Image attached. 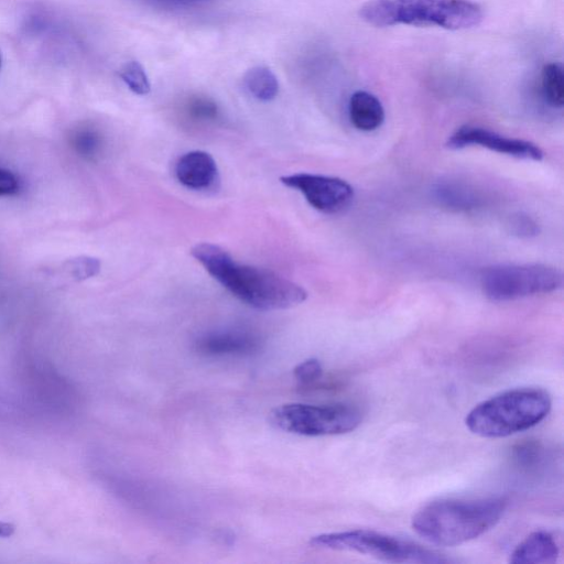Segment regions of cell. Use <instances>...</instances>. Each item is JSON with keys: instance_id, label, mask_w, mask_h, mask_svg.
<instances>
[{"instance_id": "cell-11", "label": "cell", "mask_w": 564, "mask_h": 564, "mask_svg": "<svg viewBox=\"0 0 564 564\" xmlns=\"http://www.w3.org/2000/svg\"><path fill=\"white\" fill-rule=\"evenodd\" d=\"M198 350L206 355H249L258 350L259 342L253 333L242 330L214 331L201 336Z\"/></svg>"}, {"instance_id": "cell-7", "label": "cell", "mask_w": 564, "mask_h": 564, "mask_svg": "<svg viewBox=\"0 0 564 564\" xmlns=\"http://www.w3.org/2000/svg\"><path fill=\"white\" fill-rule=\"evenodd\" d=\"M561 271L541 264L497 265L481 276L485 296L496 302L548 295L562 287Z\"/></svg>"}, {"instance_id": "cell-19", "label": "cell", "mask_w": 564, "mask_h": 564, "mask_svg": "<svg viewBox=\"0 0 564 564\" xmlns=\"http://www.w3.org/2000/svg\"><path fill=\"white\" fill-rule=\"evenodd\" d=\"M72 145L81 157L94 159L101 153L103 140L96 130L84 128L73 135Z\"/></svg>"}, {"instance_id": "cell-2", "label": "cell", "mask_w": 564, "mask_h": 564, "mask_svg": "<svg viewBox=\"0 0 564 564\" xmlns=\"http://www.w3.org/2000/svg\"><path fill=\"white\" fill-rule=\"evenodd\" d=\"M507 508L502 497L432 502L412 517L415 533L438 547H457L483 536L501 522Z\"/></svg>"}, {"instance_id": "cell-13", "label": "cell", "mask_w": 564, "mask_h": 564, "mask_svg": "<svg viewBox=\"0 0 564 564\" xmlns=\"http://www.w3.org/2000/svg\"><path fill=\"white\" fill-rule=\"evenodd\" d=\"M349 116L352 125L361 132H374L385 121V110L374 94L357 91L351 96Z\"/></svg>"}, {"instance_id": "cell-18", "label": "cell", "mask_w": 564, "mask_h": 564, "mask_svg": "<svg viewBox=\"0 0 564 564\" xmlns=\"http://www.w3.org/2000/svg\"><path fill=\"white\" fill-rule=\"evenodd\" d=\"M119 77L127 85V88L137 95H147L151 90L148 75L143 65L137 61L126 63L119 73Z\"/></svg>"}, {"instance_id": "cell-21", "label": "cell", "mask_w": 564, "mask_h": 564, "mask_svg": "<svg viewBox=\"0 0 564 564\" xmlns=\"http://www.w3.org/2000/svg\"><path fill=\"white\" fill-rule=\"evenodd\" d=\"M295 378L302 385H309L319 381L323 374V368L320 361L310 359L302 362L295 368Z\"/></svg>"}, {"instance_id": "cell-14", "label": "cell", "mask_w": 564, "mask_h": 564, "mask_svg": "<svg viewBox=\"0 0 564 564\" xmlns=\"http://www.w3.org/2000/svg\"><path fill=\"white\" fill-rule=\"evenodd\" d=\"M436 198L443 206L455 211H470L479 208L481 198L469 184L457 180H446L435 189Z\"/></svg>"}, {"instance_id": "cell-5", "label": "cell", "mask_w": 564, "mask_h": 564, "mask_svg": "<svg viewBox=\"0 0 564 564\" xmlns=\"http://www.w3.org/2000/svg\"><path fill=\"white\" fill-rule=\"evenodd\" d=\"M312 548L350 551L392 563L441 564L451 560L415 542L377 533L374 530H350L312 537Z\"/></svg>"}, {"instance_id": "cell-8", "label": "cell", "mask_w": 564, "mask_h": 564, "mask_svg": "<svg viewBox=\"0 0 564 564\" xmlns=\"http://www.w3.org/2000/svg\"><path fill=\"white\" fill-rule=\"evenodd\" d=\"M280 181L302 193L313 209L325 214L342 212L354 199L353 187L340 178L297 173L281 177Z\"/></svg>"}, {"instance_id": "cell-24", "label": "cell", "mask_w": 564, "mask_h": 564, "mask_svg": "<svg viewBox=\"0 0 564 564\" xmlns=\"http://www.w3.org/2000/svg\"><path fill=\"white\" fill-rule=\"evenodd\" d=\"M145 2L160 7L179 8L210 2V0H145Z\"/></svg>"}, {"instance_id": "cell-4", "label": "cell", "mask_w": 564, "mask_h": 564, "mask_svg": "<svg viewBox=\"0 0 564 564\" xmlns=\"http://www.w3.org/2000/svg\"><path fill=\"white\" fill-rule=\"evenodd\" d=\"M551 407V397L544 389L507 390L474 407L466 416L465 425L482 438H506L539 425Z\"/></svg>"}, {"instance_id": "cell-12", "label": "cell", "mask_w": 564, "mask_h": 564, "mask_svg": "<svg viewBox=\"0 0 564 564\" xmlns=\"http://www.w3.org/2000/svg\"><path fill=\"white\" fill-rule=\"evenodd\" d=\"M560 556L555 538L547 531H536L514 549L509 562L514 564H552Z\"/></svg>"}, {"instance_id": "cell-10", "label": "cell", "mask_w": 564, "mask_h": 564, "mask_svg": "<svg viewBox=\"0 0 564 564\" xmlns=\"http://www.w3.org/2000/svg\"><path fill=\"white\" fill-rule=\"evenodd\" d=\"M175 172L182 186L193 191L211 190L220 181L216 161L201 150L183 155L177 162Z\"/></svg>"}, {"instance_id": "cell-9", "label": "cell", "mask_w": 564, "mask_h": 564, "mask_svg": "<svg viewBox=\"0 0 564 564\" xmlns=\"http://www.w3.org/2000/svg\"><path fill=\"white\" fill-rule=\"evenodd\" d=\"M448 148L459 150L481 147L495 153L524 160L541 161L544 151L531 141L503 136L493 130L479 126L465 125L449 137Z\"/></svg>"}, {"instance_id": "cell-6", "label": "cell", "mask_w": 564, "mask_h": 564, "mask_svg": "<svg viewBox=\"0 0 564 564\" xmlns=\"http://www.w3.org/2000/svg\"><path fill=\"white\" fill-rule=\"evenodd\" d=\"M363 415L350 405L314 406L288 404L270 412L269 422L276 429L303 437L345 435L361 426Z\"/></svg>"}, {"instance_id": "cell-20", "label": "cell", "mask_w": 564, "mask_h": 564, "mask_svg": "<svg viewBox=\"0 0 564 564\" xmlns=\"http://www.w3.org/2000/svg\"><path fill=\"white\" fill-rule=\"evenodd\" d=\"M508 227L511 232L518 237H535L539 235L538 223L524 213H517L509 219Z\"/></svg>"}, {"instance_id": "cell-22", "label": "cell", "mask_w": 564, "mask_h": 564, "mask_svg": "<svg viewBox=\"0 0 564 564\" xmlns=\"http://www.w3.org/2000/svg\"><path fill=\"white\" fill-rule=\"evenodd\" d=\"M72 274L78 280H84L99 274L101 264L99 260L81 257L71 263Z\"/></svg>"}, {"instance_id": "cell-25", "label": "cell", "mask_w": 564, "mask_h": 564, "mask_svg": "<svg viewBox=\"0 0 564 564\" xmlns=\"http://www.w3.org/2000/svg\"><path fill=\"white\" fill-rule=\"evenodd\" d=\"M14 533V527L0 523V537H8Z\"/></svg>"}, {"instance_id": "cell-1", "label": "cell", "mask_w": 564, "mask_h": 564, "mask_svg": "<svg viewBox=\"0 0 564 564\" xmlns=\"http://www.w3.org/2000/svg\"><path fill=\"white\" fill-rule=\"evenodd\" d=\"M191 254L234 297L254 309H290L308 298V292L296 282L270 270L238 264L218 245L198 244L192 248Z\"/></svg>"}, {"instance_id": "cell-15", "label": "cell", "mask_w": 564, "mask_h": 564, "mask_svg": "<svg viewBox=\"0 0 564 564\" xmlns=\"http://www.w3.org/2000/svg\"><path fill=\"white\" fill-rule=\"evenodd\" d=\"M246 91L260 102H270L279 93V82L273 71L265 67L249 70L244 77Z\"/></svg>"}, {"instance_id": "cell-23", "label": "cell", "mask_w": 564, "mask_h": 564, "mask_svg": "<svg viewBox=\"0 0 564 564\" xmlns=\"http://www.w3.org/2000/svg\"><path fill=\"white\" fill-rule=\"evenodd\" d=\"M19 190V181L12 171L0 168V197L14 195Z\"/></svg>"}, {"instance_id": "cell-17", "label": "cell", "mask_w": 564, "mask_h": 564, "mask_svg": "<svg viewBox=\"0 0 564 564\" xmlns=\"http://www.w3.org/2000/svg\"><path fill=\"white\" fill-rule=\"evenodd\" d=\"M184 114L193 122L211 123L218 121L221 112L218 104L210 97L194 95L183 105Z\"/></svg>"}, {"instance_id": "cell-3", "label": "cell", "mask_w": 564, "mask_h": 564, "mask_svg": "<svg viewBox=\"0 0 564 564\" xmlns=\"http://www.w3.org/2000/svg\"><path fill=\"white\" fill-rule=\"evenodd\" d=\"M360 16L378 28L405 25L464 30L479 26L484 13L472 0H370L361 7Z\"/></svg>"}, {"instance_id": "cell-26", "label": "cell", "mask_w": 564, "mask_h": 564, "mask_svg": "<svg viewBox=\"0 0 564 564\" xmlns=\"http://www.w3.org/2000/svg\"><path fill=\"white\" fill-rule=\"evenodd\" d=\"M2 63H3L2 53H0V69H2Z\"/></svg>"}, {"instance_id": "cell-16", "label": "cell", "mask_w": 564, "mask_h": 564, "mask_svg": "<svg viewBox=\"0 0 564 564\" xmlns=\"http://www.w3.org/2000/svg\"><path fill=\"white\" fill-rule=\"evenodd\" d=\"M541 91L545 101L553 108L564 105V74L561 63L545 65L541 72Z\"/></svg>"}]
</instances>
